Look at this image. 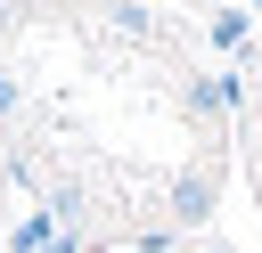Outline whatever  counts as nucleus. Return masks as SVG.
<instances>
[{
	"instance_id": "1",
	"label": "nucleus",
	"mask_w": 262,
	"mask_h": 253,
	"mask_svg": "<svg viewBox=\"0 0 262 253\" xmlns=\"http://www.w3.org/2000/svg\"><path fill=\"white\" fill-rule=\"evenodd\" d=\"M172 212H180V220H205V212H213V171H180V180H172Z\"/></svg>"
}]
</instances>
